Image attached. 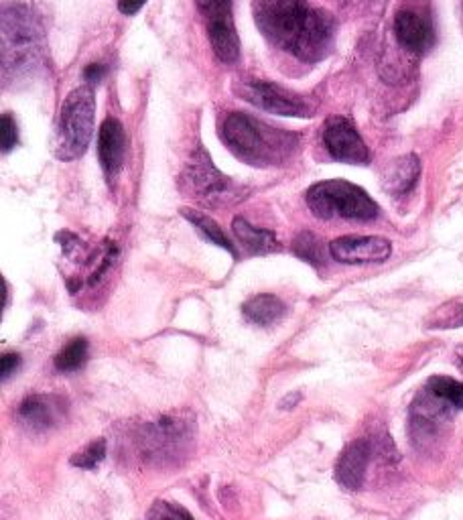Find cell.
Listing matches in <instances>:
<instances>
[{"label": "cell", "mask_w": 463, "mask_h": 520, "mask_svg": "<svg viewBox=\"0 0 463 520\" xmlns=\"http://www.w3.org/2000/svg\"><path fill=\"white\" fill-rule=\"evenodd\" d=\"M254 19L264 37L299 61H321L334 47L336 19L309 0H254Z\"/></svg>", "instance_id": "obj_1"}, {"label": "cell", "mask_w": 463, "mask_h": 520, "mask_svg": "<svg viewBox=\"0 0 463 520\" xmlns=\"http://www.w3.org/2000/svg\"><path fill=\"white\" fill-rule=\"evenodd\" d=\"M224 145L252 167L281 165L297 147V137L285 130L271 128L244 112H232L222 122Z\"/></svg>", "instance_id": "obj_2"}, {"label": "cell", "mask_w": 463, "mask_h": 520, "mask_svg": "<svg viewBox=\"0 0 463 520\" xmlns=\"http://www.w3.org/2000/svg\"><path fill=\"white\" fill-rule=\"evenodd\" d=\"M43 63V33L33 11L13 3L3 9V74L19 82L33 76Z\"/></svg>", "instance_id": "obj_3"}, {"label": "cell", "mask_w": 463, "mask_h": 520, "mask_svg": "<svg viewBox=\"0 0 463 520\" xmlns=\"http://www.w3.org/2000/svg\"><path fill=\"white\" fill-rule=\"evenodd\" d=\"M94 116L96 98L92 86H78L65 96L53 126L51 151L55 159L76 161L88 151L94 135Z\"/></svg>", "instance_id": "obj_4"}, {"label": "cell", "mask_w": 463, "mask_h": 520, "mask_svg": "<svg viewBox=\"0 0 463 520\" xmlns=\"http://www.w3.org/2000/svg\"><path fill=\"white\" fill-rule=\"evenodd\" d=\"M305 202L319 220L372 222L378 216V206L370 195L344 179H327L311 185Z\"/></svg>", "instance_id": "obj_5"}, {"label": "cell", "mask_w": 463, "mask_h": 520, "mask_svg": "<svg viewBox=\"0 0 463 520\" xmlns=\"http://www.w3.org/2000/svg\"><path fill=\"white\" fill-rule=\"evenodd\" d=\"M181 189L193 202L218 208L228 206L240 198L238 187L220 173L204 149H197L181 175Z\"/></svg>", "instance_id": "obj_6"}, {"label": "cell", "mask_w": 463, "mask_h": 520, "mask_svg": "<svg viewBox=\"0 0 463 520\" xmlns=\"http://www.w3.org/2000/svg\"><path fill=\"white\" fill-rule=\"evenodd\" d=\"M236 94L250 102L252 106L277 114V116H291V118H311L313 116V106L309 104L307 98L289 92L281 88L279 84L273 82H262V80H252V82H242L236 88Z\"/></svg>", "instance_id": "obj_7"}, {"label": "cell", "mask_w": 463, "mask_h": 520, "mask_svg": "<svg viewBox=\"0 0 463 520\" xmlns=\"http://www.w3.org/2000/svg\"><path fill=\"white\" fill-rule=\"evenodd\" d=\"M206 19L208 37L216 57L224 63H236L240 57V39L234 25L232 0H195Z\"/></svg>", "instance_id": "obj_8"}, {"label": "cell", "mask_w": 463, "mask_h": 520, "mask_svg": "<svg viewBox=\"0 0 463 520\" xmlns=\"http://www.w3.org/2000/svg\"><path fill=\"white\" fill-rule=\"evenodd\" d=\"M323 145L340 163L366 165L370 151L354 124L344 116H329L323 124Z\"/></svg>", "instance_id": "obj_9"}, {"label": "cell", "mask_w": 463, "mask_h": 520, "mask_svg": "<svg viewBox=\"0 0 463 520\" xmlns=\"http://www.w3.org/2000/svg\"><path fill=\"white\" fill-rule=\"evenodd\" d=\"M390 252L392 244L382 236H342L329 244V254L342 265L384 263Z\"/></svg>", "instance_id": "obj_10"}, {"label": "cell", "mask_w": 463, "mask_h": 520, "mask_svg": "<svg viewBox=\"0 0 463 520\" xmlns=\"http://www.w3.org/2000/svg\"><path fill=\"white\" fill-rule=\"evenodd\" d=\"M394 35L407 51L427 53L435 43V29L427 15L415 9H401L394 17Z\"/></svg>", "instance_id": "obj_11"}, {"label": "cell", "mask_w": 463, "mask_h": 520, "mask_svg": "<svg viewBox=\"0 0 463 520\" xmlns=\"http://www.w3.org/2000/svg\"><path fill=\"white\" fill-rule=\"evenodd\" d=\"M126 157V133L118 118H106L98 135V159L106 181L112 183L120 175Z\"/></svg>", "instance_id": "obj_12"}, {"label": "cell", "mask_w": 463, "mask_h": 520, "mask_svg": "<svg viewBox=\"0 0 463 520\" xmlns=\"http://www.w3.org/2000/svg\"><path fill=\"white\" fill-rule=\"evenodd\" d=\"M370 455H372V443L368 439L352 441L340 455L336 466V480L348 490H360L366 476Z\"/></svg>", "instance_id": "obj_13"}, {"label": "cell", "mask_w": 463, "mask_h": 520, "mask_svg": "<svg viewBox=\"0 0 463 520\" xmlns=\"http://www.w3.org/2000/svg\"><path fill=\"white\" fill-rule=\"evenodd\" d=\"M419 175H421V161L417 155L409 153L386 165L382 173V185L392 195H403L415 187Z\"/></svg>", "instance_id": "obj_14"}, {"label": "cell", "mask_w": 463, "mask_h": 520, "mask_svg": "<svg viewBox=\"0 0 463 520\" xmlns=\"http://www.w3.org/2000/svg\"><path fill=\"white\" fill-rule=\"evenodd\" d=\"M232 232H234L236 240L240 242L242 250L248 254H271V252L281 250V244H279L275 232L256 228L242 216L234 218Z\"/></svg>", "instance_id": "obj_15"}, {"label": "cell", "mask_w": 463, "mask_h": 520, "mask_svg": "<svg viewBox=\"0 0 463 520\" xmlns=\"http://www.w3.org/2000/svg\"><path fill=\"white\" fill-rule=\"evenodd\" d=\"M285 311H287L285 303L277 295H269V293L250 297L242 305L244 317L256 325H273L285 315Z\"/></svg>", "instance_id": "obj_16"}, {"label": "cell", "mask_w": 463, "mask_h": 520, "mask_svg": "<svg viewBox=\"0 0 463 520\" xmlns=\"http://www.w3.org/2000/svg\"><path fill=\"white\" fill-rule=\"evenodd\" d=\"M61 415V403L53 397H29L21 405V417L35 429L43 431L57 423Z\"/></svg>", "instance_id": "obj_17"}, {"label": "cell", "mask_w": 463, "mask_h": 520, "mask_svg": "<svg viewBox=\"0 0 463 520\" xmlns=\"http://www.w3.org/2000/svg\"><path fill=\"white\" fill-rule=\"evenodd\" d=\"M181 214H183V218H185L189 224H193L197 230L202 232V236H204L206 240H210V242H214L216 246L224 248V250L230 252L232 256H238L236 246L232 244V240H230V238L226 236V232L216 224V220H212L208 214H204V212H200V210H191V208H183Z\"/></svg>", "instance_id": "obj_18"}, {"label": "cell", "mask_w": 463, "mask_h": 520, "mask_svg": "<svg viewBox=\"0 0 463 520\" xmlns=\"http://www.w3.org/2000/svg\"><path fill=\"white\" fill-rule=\"evenodd\" d=\"M88 360V340L76 338L55 356V368L59 372L80 370Z\"/></svg>", "instance_id": "obj_19"}, {"label": "cell", "mask_w": 463, "mask_h": 520, "mask_svg": "<svg viewBox=\"0 0 463 520\" xmlns=\"http://www.w3.org/2000/svg\"><path fill=\"white\" fill-rule=\"evenodd\" d=\"M427 390L441 401H445L451 409H463V384L447 378V376H433L427 382Z\"/></svg>", "instance_id": "obj_20"}, {"label": "cell", "mask_w": 463, "mask_h": 520, "mask_svg": "<svg viewBox=\"0 0 463 520\" xmlns=\"http://www.w3.org/2000/svg\"><path fill=\"white\" fill-rule=\"evenodd\" d=\"M459 325H463V305L457 301H449L441 305L427 321V328L431 330H449V328H459Z\"/></svg>", "instance_id": "obj_21"}, {"label": "cell", "mask_w": 463, "mask_h": 520, "mask_svg": "<svg viewBox=\"0 0 463 520\" xmlns=\"http://www.w3.org/2000/svg\"><path fill=\"white\" fill-rule=\"evenodd\" d=\"M293 252L299 258L307 260V263L313 267L323 265V244L319 242V238L313 232H301L293 240Z\"/></svg>", "instance_id": "obj_22"}, {"label": "cell", "mask_w": 463, "mask_h": 520, "mask_svg": "<svg viewBox=\"0 0 463 520\" xmlns=\"http://www.w3.org/2000/svg\"><path fill=\"white\" fill-rule=\"evenodd\" d=\"M104 455H106V441L104 439H96L86 449H82L80 453L74 455L72 466L94 470L104 460Z\"/></svg>", "instance_id": "obj_23"}, {"label": "cell", "mask_w": 463, "mask_h": 520, "mask_svg": "<svg viewBox=\"0 0 463 520\" xmlns=\"http://www.w3.org/2000/svg\"><path fill=\"white\" fill-rule=\"evenodd\" d=\"M147 520H193V516L183 506L161 500L151 506Z\"/></svg>", "instance_id": "obj_24"}, {"label": "cell", "mask_w": 463, "mask_h": 520, "mask_svg": "<svg viewBox=\"0 0 463 520\" xmlns=\"http://www.w3.org/2000/svg\"><path fill=\"white\" fill-rule=\"evenodd\" d=\"M19 143V126L11 114H3L0 118V149L3 153H11Z\"/></svg>", "instance_id": "obj_25"}, {"label": "cell", "mask_w": 463, "mask_h": 520, "mask_svg": "<svg viewBox=\"0 0 463 520\" xmlns=\"http://www.w3.org/2000/svg\"><path fill=\"white\" fill-rule=\"evenodd\" d=\"M21 364V356L19 354H3V366H0V376L3 380H7Z\"/></svg>", "instance_id": "obj_26"}, {"label": "cell", "mask_w": 463, "mask_h": 520, "mask_svg": "<svg viewBox=\"0 0 463 520\" xmlns=\"http://www.w3.org/2000/svg\"><path fill=\"white\" fill-rule=\"evenodd\" d=\"M116 5L122 15H137L147 5V0H116Z\"/></svg>", "instance_id": "obj_27"}, {"label": "cell", "mask_w": 463, "mask_h": 520, "mask_svg": "<svg viewBox=\"0 0 463 520\" xmlns=\"http://www.w3.org/2000/svg\"><path fill=\"white\" fill-rule=\"evenodd\" d=\"M104 74H106V68L102 63H90L88 68L84 70V78L88 80V82H100L102 78H104Z\"/></svg>", "instance_id": "obj_28"}, {"label": "cell", "mask_w": 463, "mask_h": 520, "mask_svg": "<svg viewBox=\"0 0 463 520\" xmlns=\"http://www.w3.org/2000/svg\"><path fill=\"white\" fill-rule=\"evenodd\" d=\"M301 401V393H293L291 397H287L283 403H281V409H293L295 403Z\"/></svg>", "instance_id": "obj_29"}, {"label": "cell", "mask_w": 463, "mask_h": 520, "mask_svg": "<svg viewBox=\"0 0 463 520\" xmlns=\"http://www.w3.org/2000/svg\"><path fill=\"white\" fill-rule=\"evenodd\" d=\"M455 356H457V362H459V366L463 368V346H459V348L455 350Z\"/></svg>", "instance_id": "obj_30"}]
</instances>
